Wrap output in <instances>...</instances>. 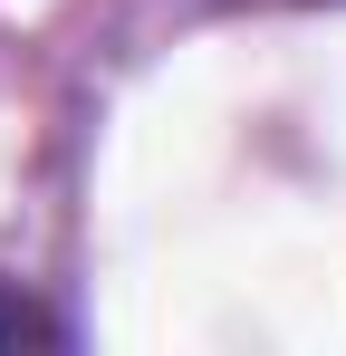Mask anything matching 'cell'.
I'll return each instance as SVG.
<instances>
[{
    "label": "cell",
    "mask_w": 346,
    "mask_h": 356,
    "mask_svg": "<svg viewBox=\"0 0 346 356\" xmlns=\"http://www.w3.org/2000/svg\"><path fill=\"white\" fill-rule=\"evenodd\" d=\"M0 347H58V318L29 289H10V280H0Z\"/></svg>",
    "instance_id": "1"
}]
</instances>
